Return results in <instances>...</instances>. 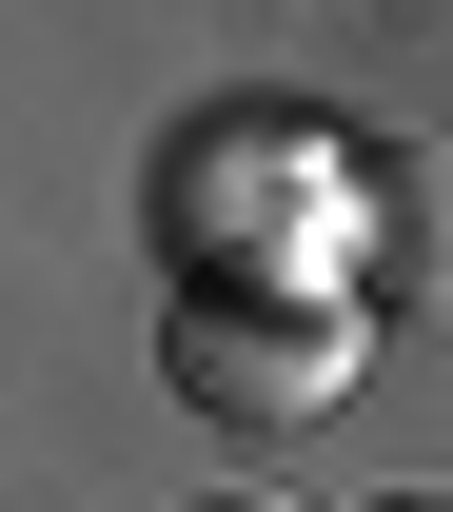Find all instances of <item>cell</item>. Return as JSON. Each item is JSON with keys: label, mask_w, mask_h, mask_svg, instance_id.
<instances>
[{"label": "cell", "mask_w": 453, "mask_h": 512, "mask_svg": "<svg viewBox=\"0 0 453 512\" xmlns=\"http://www.w3.org/2000/svg\"><path fill=\"white\" fill-rule=\"evenodd\" d=\"M178 394L237 414V434H296V414L355 394V335H335V296H296V276H197L178 296Z\"/></svg>", "instance_id": "cell-1"}, {"label": "cell", "mask_w": 453, "mask_h": 512, "mask_svg": "<svg viewBox=\"0 0 453 512\" xmlns=\"http://www.w3.org/2000/svg\"><path fill=\"white\" fill-rule=\"evenodd\" d=\"M355 276H375L394 316H453V138L375 158V197H355Z\"/></svg>", "instance_id": "cell-2"}, {"label": "cell", "mask_w": 453, "mask_h": 512, "mask_svg": "<svg viewBox=\"0 0 453 512\" xmlns=\"http://www.w3.org/2000/svg\"><path fill=\"white\" fill-rule=\"evenodd\" d=\"M355 512H453V493H434V473H414V493H355Z\"/></svg>", "instance_id": "cell-3"}, {"label": "cell", "mask_w": 453, "mask_h": 512, "mask_svg": "<svg viewBox=\"0 0 453 512\" xmlns=\"http://www.w3.org/2000/svg\"><path fill=\"white\" fill-rule=\"evenodd\" d=\"M197 512H276V493H197Z\"/></svg>", "instance_id": "cell-4"}]
</instances>
